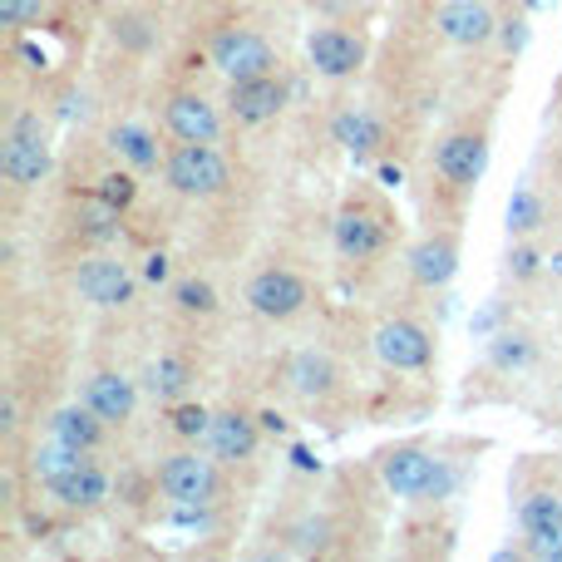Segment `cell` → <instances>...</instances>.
I'll return each instance as SVG.
<instances>
[{"label": "cell", "instance_id": "obj_1", "mask_svg": "<svg viewBox=\"0 0 562 562\" xmlns=\"http://www.w3.org/2000/svg\"><path fill=\"white\" fill-rule=\"evenodd\" d=\"M163 178L183 198H217L227 188V163L213 143H183L178 138V149L163 159Z\"/></svg>", "mask_w": 562, "mask_h": 562}, {"label": "cell", "instance_id": "obj_2", "mask_svg": "<svg viewBox=\"0 0 562 562\" xmlns=\"http://www.w3.org/2000/svg\"><path fill=\"white\" fill-rule=\"evenodd\" d=\"M380 478L400 499H439V494H449V484H454V474H449L439 459H429L425 449H395V454H385Z\"/></svg>", "mask_w": 562, "mask_h": 562}, {"label": "cell", "instance_id": "obj_3", "mask_svg": "<svg viewBox=\"0 0 562 562\" xmlns=\"http://www.w3.org/2000/svg\"><path fill=\"white\" fill-rule=\"evenodd\" d=\"M159 488L168 494L173 503H183V509H208V503L217 499V488H223V478H217V459H202V454L163 459Z\"/></svg>", "mask_w": 562, "mask_h": 562}, {"label": "cell", "instance_id": "obj_4", "mask_svg": "<svg viewBox=\"0 0 562 562\" xmlns=\"http://www.w3.org/2000/svg\"><path fill=\"white\" fill-rule=\"evenodd\" d=\"M307 297H311L307 282L297 272H287V266H266V272H257L247 282V307L262 321H291L307 307Z\"/></svg>", "mask_w": 562, "mask_h": 562}, {"label": "cell", "instance_id": "obj_5", "mask_svg": "<svg viewBox=\"0 0 562 562\" xmlns=\"http://www.w3.org/2000/svg\"><path fill=\"white\" fill-rule=\"evenodd\" d=\"M0 173L11 183H21V188H30V183H40L50 173V143H45L35 118H15V128L5 134V143H0Z\"/></svg>", "mask_w": 562, "mask_h": 562}, {"label": "cell", "instance_id": "obj_6", "mask_svg": "<svg viewBox=\"0 0 562 562\" xmlns=\"http://www.w3.org/2000/svg\"><path fill=\"white\" fill-rule=\"evenodd\" d=\"M213 64L227 79H257L272 75V45L257 30H242V25H227V30L213 35Z\"/></svg>", "mask_w": 562, "mask_h": 562}, {"label": "cell", "instance_id": "obj_7", "mask_svg": "<svg viewBox=\"0 0 562 562\" xmlns=\"http://www.w3.org/2000/svg\"><path fill=\"white\" fill-rule=\"evenodd\" d=\"M375 355H380V365H390V371H429V361H435V340H429L425 326L395 316L375 330Z\"/></svg>", "mask_w": 562, "mask_h": 562}, {"label": "cell", "instance_id": "obj_8", "mask_svg": "<svg viewBox=\"0 0 562 562\" xmlns=\"http://www.w3.org/2000/svg\"><path fill=\"white\" fill-rule=\"evenodd\" d=\"M75 287H79L85 301L109 307V311L134 301V276H128V266L114 262V257H89V262L75 272Z\"/></svg>", "mask_w": 562, "mask_h": 562}, {"label": "cell", "instance_id": "obj_9", "mask_svg": "<svg viewBox=\"0 0 562 562\" xmlns=\"http://www.w3.org/2000/svg\"><path fill=\"white\" fill-rule=\"evenodd\" d=\"M307 54H311V64H316L326 79H346V75L361 70L365 45H361V35L340 30V25H321V30H311Z\"/></svg>", "mask_w": 562, "mask_h": 562}, {"label": "cell", "instance_id": "obj_10", "mask_svg": "<svg viewBox=\"0 0 562 562\" xmlns=\"http://www.w3.org/2000/svg\"><path fill=\"white\" fill-rule=\"evenodd\" d=\"M282 104H287V85L272 75L233 79V89H227V109H233L237 124H266V118L282 114Z\"/></svg>", "mask_w": 562, "mask_h": 562}, {"label": "cell", "instance_id": "obj_11", "mask_svg": "<svg viewBox=\"0 0 562 562\" xmlns=\"http://www.w3.org/2000/svg\"><path fill=\"white\" fill-rule=\"evenodd\" d=\"M208 454L217 459V464H247V459L257 454V420H247L242 410H223L213 414V425H208Z\"/></svg>", "mask_w": 562, "mask_h": 562}, {"label": "cell", "instance_id": "obj_12", "mask_svg": "<svg viewBox=\"0 0 562 562\" xmlns=\"http://www.w3.org/2000/svg\"><path fill=\"white\" fill-rule=\"evenodd\" d=\"M435 168L445 173L449 183H459V188H474V183L484 178V168H488V143L478 134H449V138H439Z\"/></svg>", "mask_w": 562, "mask_h": 562}, {"label": "cell", "instance_id": "obj_13", "mask_svg": "<svg viewBox=\"0 0 562 562\" xmlns=\"http://www.w3.org/2000/svg\"><path fill=\"white\" fill-rule=\"evenodd\" d=\"M439 35H445L449 45H464V50H474V45H488L494 40V11H488L484 0H449V5H439Z\"/></svg>", "mask_w": 562, "mask_h": 562}, {"label": "cell", "instance_id": "obj_14", "mask_svg": "<svg viewBox=\"0 0 562 562\" xmlns=\"http://www.w3.org/2000/svg\"><path fill=\"white\" fill-rule=\"evenodd\" d=\"M85 404L99 414V420H104V425H128L134 410H138V390H134L128 375L99 371V375H89V380H85Z\"/></svg>", "mask_w": 562, "mask_h": 562}, {"label": "cell", "instance_id": "obj_15", "mask_svg": "<svg viewBox=\"0 0 562 562\" xmlns=\"http://www.w3.org/2000/svg\"><path fill=\"white\" fill-rule=\"evenodd\" d=\"M163 118H168L173 138H183V143H217V134H223V118L202 95H173Z\"/></svg>", "mask_w": 562, "mask_h": 562}, {"label": "cell", "instance_id": "obj_16", "mask_svg": "<svg viewBox=\"0 0 562 562\" xmlns=\"http://www.w3.org/2000/svg\"><path fill=\"white\" fill-rule=\"evenodd\" d=\"M523 519V533L533 538V552L538 558H562V499H552V494H528L519 509Z\"/></svg>", "mask_w": 562, "mask_h": 562}, {"label": "cell", "instance_id": "obj_17", "mask_svg": "<svg viewBox=\"0 0 562 562\" xmlns=\"http://www.w3.org/2000/svg\"><path fill=\"white\" fill-rule=\"evenodd\" d=\"M60 503H70V509H95V503L109 499V474L104 469H95L89 459H79L75 469H64L60 478H50L45 484Z\"/></svg>", "mask_w": 562, "mask_h": 562}, {"label": "cell", "instance_id": "obj_18", "mask_svg": "<svg viewBox=\"0 0 562 562\" xmlns=\"http://www.w3.org/2000/svg\"><path fill=\"white\" fill-rule=\"evenodd\" d=\"M410 272L420 287H445L459 272V242L454 237H425V242L410 252Z\"/></svg>", "mask_w": 562, "mask_h": 562}, {"label": "cell", "instance_id": "obj_19", "mask_svg": "<svg viewBox=\"0 0 562 562\" xmlns=\"http://www.w3.org/2000/svg\"><path fill=\"white\" fill-rule=\"evenodd\" d=\"M385 247V233L380 223H375L371 213H361V208H346V213L336 217V252L350 257V262H365V257H375Z\"/></svg>", "mask_w": 562, "mask_h": 562}, {"label": "cell", "instance_id": "obj_20", "mask_svg": "<svg viewBox=\"0 0 562 562\" xmlns=\"http://www.w3.org/2000/svg\"><path fill=\"white\" fill-rule=\"evenodd\" d=\"M104 429H109V425L99 420L95 410H89V404H70V410H60V414L50 420V435L64 439V445L85 449V454L99 445V439H104Z\"/></svg>", "mask_w": 562, "mask_h": 562}, {"label": "cell", "instance_id": "obj_21", "mask_svg": "<svg viewBox=\"0 0 562 562\" xmlns=\"http://www.w3.org/2000/svg\"><path fill=\"white\" fill-rule=\"evenodd\" d=\"M336 361H330V355H321V350H301L297 361H291V385H297L301 395H311V400H316V395H330L336 390Z\"/></svg>", "mask_w": 562, "mask_h": 562}, {"label": "cell", "instance_id": "obj_22", "mask_svg": "<svg viewBox=\"0 0 562 562\" xmlns=\"http://www.w3.org/2000/svg\"><path fill=\"white\" fill-rule=\"evenodd\" d=\"M188 385H192V371L178 361V355H163V361L149 365V395L153 400L178 404L183 395H188Z\"/></svg>", "mask_w": 562, "mask_h": 562}, {"label": "cell", "instance_id": "obj_23", "mask_svg": "<svg viewBox=\"0 0 562 562\" xmlns=\"http://www.w3.org/2000/svg\"><path fill=\"white\" fill-rule=\"evenodd\" d=\"M109 143H114L134 168H153V163H159V143H153L149 128H138V124H118L114 134H109Z\"/></svg>", "mask_w": 562, "mask_h": 562}, {"label": "cell", "instance_id": "obj_24", "mask_svg": "<svg viewBox=\"0 0 562 562\" xmlns=\"http://www.w3.org/2000/svg\"><path fill=\"white\" fill-rule=\"evenodd\" d=\"M79 459H85V449H75V445H64V439H50V445L45 449H35V474L45 478V484H50V478H60L64 469H75Z\"/></svg>", "mask_w": 562, "mask_h": 562}, {"label": "cell", "instance_id": "obj_25", "mask_svg": "<svg viewBox=\"0 0 562 562\" xmlns=\"http://www.w3.org/2000/svg\"><path fill=\"white\" fill-rule=\"evenodd\" d=\"M336 138L350 153H371L375 143H380V128H375V118H365V114H346L336 124Z\"/></svg>", "mask_w": 562, "mask_h": 562}, {"label": "cell", "instance_id": "obj_26", "mask_svg": "<svg viewBox=\"0 0 562 562\" xmlns=\"http://www.w3.org/2000/svg\"><path fill=\"white\" fill-rule=\"evenodd\" d=\"M178 307L183 311H198V316H208V311H217V291L208 287V282H198V276H188V282H178Z\"/></svg>", "mask_w": 562, "mask_h": 562}, {"label": "cell", "instance_id": "obj_27", "mask_svg": "<svg viewBox=\"0 0 562 562\" xmlns=\"http://www.w3.org/2000/svg\"><path fill=\"white\" fill-rule=\"evenodd\" d=\"M45 0H0V25L5 30H25V25H40Z\"/></svg>", "mask_w": 562, "mask_h": 562}, {"label": "cell", "instance_id": "obj_28", "mask_svg": "<svg viewBox=\"0 0 562 562\" xmlns=\"http://www.w3.org/2000/svg\"><path fill=\"white\" fill-rule=\"evenodd\" d=\"M208 425H213V414L202 410V404H173V429H178V435L198 439V435H208Z\"/></svg>", "mask_w": 562, "mask_h": 562}, {"label": "cell", "instance_id": "obj_29", "mask_svg": "<svg viewBox=\"0 0 562 562\" xmlns=\"http://www.w3.org/2000/svg\"><path fill=\"white\" fill-rule=\"evenodd\" d=\"M538 198H533V192H519V198L509 202V233H533V227H538Z\"/></svg>", "mask_w": 562, "mask_h": 562}, {"label": "cell", "instance_id": "obj_30", "mask_svg": "<svg viewBox=\"0 0 562 562\" xmlns=\"http://www.w3.org/2000/svg\"><path fill=\"white\" fill-rule=\"evenodd\" d=\"M99 192H104L109 208H128V202H134V178H128V173H109Z\"/></svg>", "mask_w": 562, "mask_h": 562}, {"label": "cell", "instance_id": "obj_31", "mask_svg": "<svg viewBox=\"0 0 562 562\" xmlns=\"http://www.w3.org/2000/svg\"><path fill=\"white\" fill-rule=\"evenodd\" d=\"M513 272H519V276H533V272H538V257H533L528 247H519V252H513Z\"/></svg>", "mask_w": 562, "mask_h": 562}, {"label": "cell", "instance_id": "obj_32", "mask_svg": "<svg viewBox=\"0 0 562 562\" xmlns=\"http://www.w3.org/2000/svg\"><path fill=\"white\" fill-rule=\"evenodd\" d=\"M163 272H168V262H163V257H149V276H153V282H159Z\"/></svg>", "mask_w": 562, "mask_h": 562}]
</instances>
